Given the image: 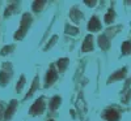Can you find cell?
Returning a JSON list of instances; mask_svg holds the SVG:
<instances>
[{
    "instance_id": "12",
    "label": "cell",
    "mask_w": 131,
    "mask_h": 121,
    "mask_svg": "<svg viewBox=\"0 0 131 121\" xmlns=\"http://www.w3.org/2000/svg\"><path fill=\"white\" fill-rule=\"evenodd\" d=\"M59 103H60V98H58V96H55L51 100V109H55V108H58V105H59Z\"/></svg>"
},
{
    "instance_id": "11",
    "label": "cell",
    "mask_w": 131,
    "mask_h": 121,
    "mask_svg": "<svg viewBox=\"0 0 131 121\" xmlns=\"http://www.w3.org/2000/svg\"><path fill=\"white\" fill-rule=\"evenodd\" d=\"M122 51H123V53H130V52H131V43H130V42H125V43H123Z\"/></svg>"
},
{
    "instance_id": "13",
    "label": "cell",
    "mask_w": 131,
    "mask_h": 121,
    "mask_svg": "<svg viewBox=\"0 0 131 121\" xmlns=\"http://www.w3.org/2000/svg\"><path fill=\"white\" fill-rule=\"evenodd\" d=\"M42 5H43V3H42V2H41V3H39V2H36L34 4H33V9H34L36 12H38V10H39V8H41Z\"/></svg>"
},
{
    "instance_id": "8",
    "label": "cell",
    "mask_w": 131,
    "mask_h": 121,
    "mask_svg": "<svg viewBox=\"0 0 131 121\" xmlns=\"http://www.w3.org/2000/svg\"><path fill=\"white\" fill-rule=\"evenodd\" d=\"M98 43H100V47L104 48V50H106L109 47V43H107L106 37H100V38H98Z\"/></svg>"
},
{
    "instance_id": "4",
    "label": "cell",
    "mask_w": 131,
    "mask_h": 121,
    "mask_svg": "<svg viewBox=\"0 0 131 121\" xmlns=\"http://www.w3.org/2000/svg\"><path fill=\"white\" fill-rule=\"evenodd\" d=\"M93 48V44H92V35H88L85 38V42H84V44H83V51L86 52V51H89Z\"/></svg>"
},
{
    "instance_id": "10",
    "label": "cell",
    "mask_w": 131,
    "mask_h": 121,
    "mask_svg": "<svg viewBox=\"0 0 131 121\" xmlns=\"http://www.w3.org/2000/svg\"><path fill=\"white\" fill-rule=\"evenodd\" d=\"M113 18H114V12H113V10H109L107 14L105 16V22L106 24H110L112 21H113Z\"/></svg>"
},
{
    "instance_id": "6",
    "label": "cell",
    "mask_w": 131,
    "mask_h": 121,
    "mask_svg": "<svg viewBox=\"0 0 131 121\" xmlns=\"http://www.w3.org/2000/svg\"><path fill=\"white\" fill-rule=\"evenodd\" d=\"M15 108H16V100H12V102H10V104H9V107H8V109H7V112H5V117L7 118L12 116Z\"/></svg>"
},
{
    "instance_id": "9",
    "label": "cell",
    "mask_w": 131,
    "mask_h": 121,
    "mask_svg": "<svg viewBox=\"0 0 131 121\" xmlns=\"http://www.w3.org/2000/svg\"><path fill=\"white\" fill-rule=\"evenodd\" d=\"M67 64H68V60H67V59H62V60H59V61H58V67H59L60 72H63V70H64V68L67 67Z\"/></svg>"
},
{
    "instance_id": "3",
    "label": "cell",
    "mask_w": 131,
    "mask_h": 121,
    "mask_svg": "<svg viewBox=\"0 0 131 121\" xmlns=\"http://www.w3.org/2000/svg\"><path fill=\"white\" fill-rule=\"evenodd\" d=\"M42 109H43V100H42V99H38V100H36V103L33 104L30 112L31 113H38V112L42 111Z\"/></svg>"
},
{
    "instance_id": "1",
    "label": "cell",
    "mask_w": 131,
    "mask_h": 121,
    "mask_svg": "<svg viewBox=\"0 0 131 121\" xmlns=\"http://www.w3.org/2000/svg\"><path fill=\"white\" fill-rule=\"evenodd\" d=\"M105 118L107 121H118L119 113L115 111V109H109V111L105 112Z\"/></svg>"
},
{
    "instance_id": "2",
    "label": "cell",
    "mask_w": 131,
    "mask_h": 121,
    "mask_svg": "<svg viewBox=\"0 0 131 121\" xmlns=\"http://www.w3.org/2000/svg\"><path fill=\"white\" fill-rule=\"evenodd\" d=\"M101 27V24H100V21H98L97 17H92L91 21H89V24H88V29L94 31V30H98Z\"/></svg>"
},
{
    "instance_id": "14",
    "label": "cell",
    "mask_w": 131,
    "mask_h": 121,
    "mask_svg": "<svg viewBox=\"0 0 131 121\" xmlns=\"http://www.w3.org/2000/svg\"><path fill=\"white\" fill-rule=\"evenodd\" d=\"M24 77H23V78H21V82H20V85H17V90H21V87H23V85H24Z\"/></svg>"
},
{
    "instance_id": "5",
    "label": "cell",
    "mask_w": 131,
    "mask_h": 121,
    "mask_svg": "<svg viewBox=\"0 0 131 121\" xmlns=\"http://www.w3.org/2000/svg\"><path fill=\"white\" fill-rule=\"evenodd\" d=\"M55 78H57V73H55V70H54V69H50L49 73H47V77H46V82H47V85H49V83H52L54 81H55Z\"/></svg>"
},
{
    "instance_id": "7",
    "label": "cell",
    "mask_w": 131,
    "mask_h": 121,
    "mask_svg": "<svg viewBox=\"0 0 131 121\" xmlns=\"http://www.w3.org/2000/svg\"><path fill=\"white\" fill-rule=\"evenodd\" d=\"M125 75H126V68H125V69H121V70H118L115 74H113L110 80H121V78H123Z\"/></svg>"
}]
</instances>
